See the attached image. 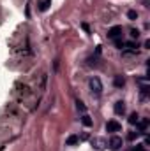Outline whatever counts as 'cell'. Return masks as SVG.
<instances>
[{
	"label": "cell",
	"instance_id": "obj_1",
	"mask_svg": "<svg viewBox=\"0 0 150 151\" xmlns=\"http://www.w3.org/2000/svg\"><path fill=\"white\" fill-rule=\"evenodd\" d=\"M90 88H92V92L95 93V95H99L103 92V83H101V79L99 77H92L90 79Z\"/></svg>",
	"mask_w": 150,
	"mask_h": 151
},
{
	"label": "cell",
	"instance_id": "obj_2",
	"mask_svg": "<svg viewBox=\"0 0 150 151\" xmlns=\"http://www.w3.org/2000/svg\"><path fill=\"white\" fill-rule=\"evenodd\" d=\"M92 144H94L95 149L103 151V149H106V146H108V140H106L104 137H94V139H92Z\"/></svg>",
	"mask_w": 150,
	"mask_h": 151
},
{
	"label": "cell",
	"instance_id": "obj_3",
	"mask_svg": "<svg viewBox=\"0 0 150 151\" xmlns=\"http://www.w3.org/2000/svg\"><path fill=\"white\" fill-rule=\"evenodd\" d=\"M108 146H109V149H113V151L120 149V146H122V137H118V135H111V139H109Z\"/></svg>",
	"mask_w": 150,
	"mask_h": 151
},
{
	"label": "cell",
	"instance_id": "obj_4",
	"mask_svg": "<svg viewBox=\"0 0 150 151\" xmlns=\"http://www.w3.org/2000/svg\"><path fill=\"white\" fill-rule=\"evenodd\" d=\"M120 35H122V26H111V28H109L108 30V37L109 39H118Z\"/></svg>",
	"mask_w": 150,
	"mask_h": 151
},
{
	"label": "cell",
	"instance_id": "obj_5",
	"mask_svg": "<svg viewBox=\"0 0 150 151\" xmlns=\"http://www.w3.org/2000/svg\"><path fill=\"white\" fill-rule=\"evenodd\" d=\"M106 130H108V132H111V134H115V132H120V130H122V125L111 119V121L106 123Z\"/></svg>",
	"mask_w": 150,
	"mask_h": 151
},
{
	"label": "cell",
	"instance_id": "obj_6",
	"mask_svg": "<svg viewBox=\"0 0 150 151\" xmlns=\"http://www.w3.org/2000/svg\"><path fill=\"white\" fill-rule=\"evenodd\" d=\"M113 109H115L117 114H124L125 113V104L122 102V100H118V102H115V107Z\"/></svg>",
	"mask_w": 150,
	"mask_h": 151
},
{
	"label": "cell",
	"instance_id": "obj_7",
	"mask_svg": "<svg viewBox=\"0 0 150 151\" xmlns=\"http://www.w3.org/2000/svg\"><path fill=\"white\" fill-rule=\"evenodd\" d=\"M148 119L145 118V119H138V123H136V127H138V130H139V132H145V130H147V127H148Z\"/></svg>",
	"mask_w": 150,
	"mask_h": 151
},
{
	"label": "cell",
	"instance_id": "obj_8",
	"mask_svg": "<svg viewBox=\"0 0 150 151\" xmlns=\"http://www.w3.org/2000/svg\"><path fill=\"white\" fill-rule=\"evenodd\" d=\"M113 84H115L117 88H122V86L125 84V79H124L122 76H115V79H113Z\"/></svg>",
	"mask_w": 150,
	"mask_h": 151
},
{
	"label": "cell",
	"instance_id": "obj_9",
	"mask_svg": "<svg viewBox=\"0 0 150 151\" xmlns=\"http://www.w3.org/2000/svg\"><path fill=\"white\" fill-rule=\"evenodd\" d=\"M78 140H79L78 135H69V137H67V146H74V144H78Z\"/></svg>",
	"mask_w": 150,
	"mask_h": 151
},
{
	"label": "cell",
	"instance_id": "obj_10",
	"mask_svg": "<svg viewBox=\"0 0 150 151\" xmlns=\"http://www.w3.org/2000/svg\"><path fill=\"white\" fill-rule=\"evenodd\" d=\"M81 123H83L85 127H92V118H90L88 114H83V116H81Z\"/></svg>",
	"mask_w": 150,
	"mask_h": 151
},
{
	"label": "cell",
	"instance_id": "obj_11",
	"mask_svg": "<svg viewBox=\"0 0 150 151\" xmlns=\"http://www.w3.org/2000/svg\"><path fill=\"white\" fill-rule=\"evenodd\" d=\"M138 119H139L138 113H131V116H129V123H131V125H136V123H138Z\"/></svg>",
	"mask_w": 150,
	"mask_h": 151
},
{
	"label": "cell",
	"instance_id": "obj_12",
	"mask_svg": "<svg viewBox=\"0 0 150 151\" xmlns=\"http://www.w3.org/2000/svg\"><path fill=\"white\" fill-rule=\"evenodd\" d=\"M138 137H139V132H129V134H127V139H129V140H134V139H138Z\"/></svg>",
	"mask_w": 150,
	"mask_h": 151
},
{
	"label": "cell",
	"instance_id": "obj_13",
	"mask_svg": "<svg viewBox=\"0 0 150 151\" xmlns=\"http://www.w3.org/2000/svg\"><path fill=\"white\" fill-rule=\"evenodd\" d=\"M127 18L134 21V19H138V13H136V11H129V13H127Z\"/></svg>",
	"mask_w": 150,
	"mask_h": 151
},
{
	"label": "cell",
	"instance_id": "obj_14",
	"mask_svg": "<svg viewBox=\"0 0 150 151\" xmlns=\"http://www.w3.org/2000/svg\"><path fill=\"white\" fill-rule=\"evenodd\" d=\"M49 4H51V0H44V2L41 4V7H39V9H41V11H46V9L49 7Z\"/></svg>",
	"mask_w": 150,
	"mask_h": 151
},
{
	"label": "cell",
	"instance_id": "obj_15",
	"mask_svg": "<svg viewBox=\"0 0 150 151\" xmlns=\"http://www.w3.org/2000/svg\"><path fill=\"white\" fill-rule=\"evenodd\" d=\"M124 44H125V42L122 41V39H115V46H117V47L122 49V47H124Z\"/></svg>",
	"mask_w": 150,
	"mask_h": 151
},
{
	"label": "cell",
	"instance_id": "obj_16",
	"mask_svg": "<svg viewBox=\"0 0 150 151\" xmlns=\"http://www.w3.org/2000/svg\"><path fill=\"white\" fill-rule=\"evenodd\" d=\"M76 106H78V109H79V111H81V113H85V111H87V107H85V104H83V102H79V100H78V102H76Z\"/></svg>",
	"mask_w": 150,
	"mask_h": 151
},
{
	"label": "cell",
	"instance_id": "obj_17",
	"mask_svg": "<svg viewBox=\"0 0 150 151\" xmlns=\"http://www.w3.org/2000/svg\"><path fill=\"white\" fill-rule=\"evenodd\" d=\"M131 37L133 39H138L139 37V32H138V30H131Z\"/></svg>",
	"mask_w": 150,
	"mask_h": 151
},
{
	"label": "cell",
	"instance_id": "obj_18",
	"mask_svg": "<svg viewBox=\"0 0 150 151\" xmlns=\"http://www.w3.org/2000/svg\"><path fill=\"white\" fill-rule=\"evenodd\" d=\"M133 151H145V149H143V146H141V144H138V146H134V148H133Z\"/></svg>",
	"mask_w": 150,
	"mask_h": 151
}]
</instances>
